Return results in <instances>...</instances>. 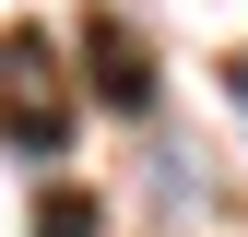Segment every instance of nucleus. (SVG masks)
Returning a JSON list of instances; mask_svg holds the SVG:
<instances>
[{
  "instance_id": "f257e3e1",
  "label": "nucleus",
  "mask_w": 248,
  "mask_h": 237,
  "mask_svg": "<svg viewBox=\"0 0 248 237\" xmlns=\"http://www.w3.org/2000/svg\"><path fill=\"white\" fill-rule=\"evenodd\" d=\"M0 142L12 154H71V83L47 36H0Z\"/></svg>"
},
{
  "instance_id": "f03ea898",
  "label": "nucleus",
  "mask_w": 248,
  "mask_h": 237,
  "mask_svg": "<svg viewBox=\"0 0 248 237\" xmlns=\"http://www.w3.org/2000/svg\"><path fill=\"white\" fill-rule=\"evenodd\" d=\"M83 83H95V107H118V118L154 107V59H142V36L118 12H83Z\"/></svg>"
},
{
  "instance_id": "7ed1b4c3",
  "label": "nucleus",
  "mask_w": 248,
  "mask_h": 237,
  "mask_svg": "<svg viewBox=\"0 0 248 237\" xmlns=\"http://www.w3.org/2000/svg\"><path fill=\"white\" fill-rule=\"evenodd\" d=\"M36 237H107L95 190H36Z\"/></svg>"
}]
</instances>
